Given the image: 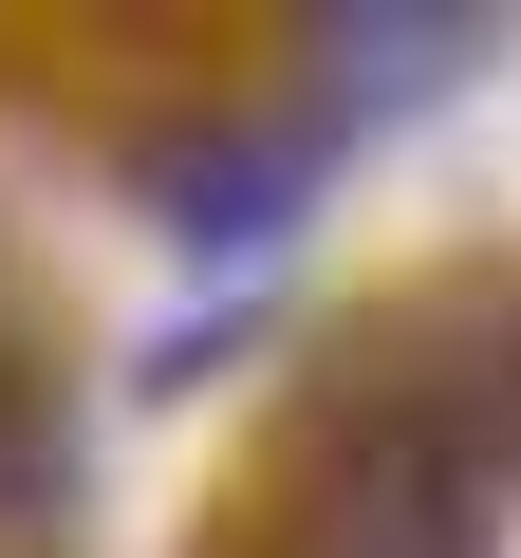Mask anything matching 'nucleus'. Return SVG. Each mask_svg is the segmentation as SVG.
Wrapping results in <instances>:
<instances>
[{"mask_svg": "<svg viewBox=\"0 0 521 558\" xmlns=\"http://www.w3.org/2000/svg\"><path fill=\"white\" fill-rule=\"evenodd\" d=\"M336 558H465L484 539V484H465V447L428 428V410H373L354 447H336V521H317Z\"/></svg>", "mask_w": 521, "mask_h": 558, "instance_id": "f257e3e1", "label": "nucleus"}, {"mask_svg": "<svg viewBox=\"0 0 521 558\" xmlns=\"http://www.w3.org/2000/svg\"><path fill=\"white\" fill-rule=\"evenodd\" d=\"M299 168H317L299 131H242V149H186V168H168V205H186V242H260V223L299 205Z\"/></svg>", "mask_w": 521, "mask_h": 558, "instance_id": "f03ea898", "label": "nucleus"}, {"mask_svg": "<svg viewBox=\"0 0 521 558\" xmlns=\"http://www.w3.org/2000/svg\"><path fill=\"white\" fill-rule=\"evenodd\" d=\"M38 521H57V391L0 373V539H38Z\"/></svg>", "mask_w": 521, "mask_h": 558, "instance_id": "7ed1b4c3", "label": "nucleus"}, {"mask_svg": "<svg viewBox=\"0 0 521 558\" xmlns=\"http://www.w3.org/2000/svg\"><path fill=\"white\" fill-rule=\"evenodd\" d=\"M317 57H336V75H354V57H373V75H391V94H410V75H428V57H465V20H317Z\"/></svg>", "mask_w": 521, "mask_h": 558, "instance_id": "20e7f679", "label": "nucleus"}]
</instances>
